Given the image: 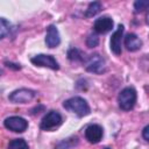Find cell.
Returning <instances> with one entry per match:
<instances>
[{"label": "cell", "mask_w": 149, "mask_h": 149, "mask_svg": "<svg viewBox=\"0 0 149 149\" xmlns=\"http://www.w3.org/2000/svg\"><path fill=\"white\" fill-rule=\"evenodd\" d=\"M149 6V2L147 0H139L134 3V8H135V12L136 13H140V12H143L148 8Z\"/></svg>", "instance_id": "17"}, {"label": "cell", "mask_w": 149, "mask_h": 149, "mask_svg": "<svg viewBox=\"0 0 149 149\" xmlns=\"http://www.w3.org/2000/svg\"><path fill=\"white\" fill-rule=\"evenodd\" d=\"M45 43L49 48H56L61 43L59 33H58V29L56 28V26L51 24V26L48 27L47 36H45Z\"/></svg>", "instance_id": "11"}, {"label": "cell", "mask_w": 149, "mask_h": 149, "mask_svg": "<svg viewBox=\"0 0 149 149\" xmlns=\"http://www.w3.org/2000/svg\"><path fill=\"white\" fill-rule=\"evenodd\" d=\"M10 30V24L7 20L0 17V40L3 38Z\"/></svg>", "instance_id": "15"}, {"label": "cell", "mask_w": 149, "mask_h": 149, "mask_svg": "<svg viewBox=\"0 0 149 149\" xmlns=\"http://www.w3.org/2000/svg\"><path fill=\"white\" fill-rule=\"evenodd\" d=\"M125 47L129 51H136L142 47V41L135 34H127L125 37Z\"/></svg>", "instance_id": "12"}, {"label": "cell", "mask_w": 149, "mask_h": 149, "mask_svg": "<svg viewBox=\"0 0 149 149\" xmlns=\"http://www.w3.org/2000/svg\"><path fill=\"white\" fill-rule=\"evenodd\" d=\"M93 28L99 34H106L113 28V20L109 16H101L94 21Z\"/></svg>", "instance_id": "9"}, {"label": "cell", "mask_w": 149, "mask_h": 149, "mask_svg": "<svg viewBox=\"0 0 149 149\" xmlns=\"http://www.w3.org/2000/svg\"><path fill=\"white\" fill-rule=\"evenodd\" d=\"M68 57H69V59H71V61H81V59H83L81 52H80L78 49H74V48L69 50Z\"/></svg>", "instance_id": "16"}, {"label": "cell", "mask_w": 149, "mask_h": 149, "mask_svg": "<svg viewBox=\"0 0 149 149\" xmlns=\"http://www.w3.org/2000/svg\"><path fill=\"white\" fill-rule=\"evenodd\" d=\"M9 149H28V144L23 139H16L9 142Z\"/></svg>", "instance_id": "14"}, {"label": "cell", "mask_w": 149, "mask_h": 149, "mask_svg": "<svg viewBox=\"0 0 149 149\" xmlns=\"http://www.w3.org/2000/svg\"><path fill=\"white\" fill-rule=\"evenodd\" d=\"M86 70L93 73H101L105 71V61L98 55H91L87 61H86V65H85Z\"/></svg>", "instance_id": "7"}, {"label": "cell", "mask_w": 149, "mask_h": 149, "mask_svg": "<svg viewBox=\"0 0 149 149\" xmlns=\"http://www.w3.org/2000/svg\"><path fill=\"white\" fill-rule=\"evenodd\" d=\"M100 9H101V5H100V2H97V1H94V2H91V3L88 5L87 9H86V13H85V15H86L87 17L94 16L97 13H99V12H100Z\"/></svg>", "instance_id": "13"}, {"label": "cell", "mask_w": 149, "mask_h": 149, "mask_svg": "<svg viewBox=\"0 0 149 149\" xmlns=\"http://www.w3.org/2000/svg\"><path fill=\"white\" fill-rule=\"evenodd\" d=\"M70 148V144H69V141H63L61 143H58V146L56 147V149H69Z\"/></svg>", "instance_id": "19"}, {"label": "cell", "mask_w": 149, "mask_h": 149, "mask_svg": "<svg viewBox=\"0 0 149 149\" xmlns=\"http://www.w3.org/2000/svg\"><path fill=\"white\" fill-rule=\"evenodd\" d=\"M31 63L37 66H44V68H49L52 70H58L59 68L57 61L51 55H44V54L36 55L35 57L31 58Z\"/></svg>", "instance_id": "6"}, {"label": "cell", "mask_w": 149, "mask_h": 149, "mask_svg": "<svg viewBox=\"0 0 149 149\" xmlns=\"http://www.w3.org/2000/svg\"><path fill=\"white\" fill-rule=\"evenodd\" d=\"M64 108L77 114L78 116H85L90 113V106L85 99L80 97H72L64 101Z\"/></svg>", "instance_id": "1"}, {"label": "cell", "mask_w": 149, "mask_h": 149, "mask_svg": "<svg viewBox=\"0 0 149 149\" xmlns=\"http://www.w3.org/2000/svg\"><path fill=\"white\" fill-rule=\"evenodd\" d=\"M104 149H109V148H104Z\"/></svg>", "instance_id": "21"}, {"label": "cell", "mask_w": 149, "mask_h": 149, "mask_svg": "<svg viewBox=\"0 0 149 149\" xmlns=\"http://www.w3.org/2000/svg\"><path fill=\"white\" fill-rule=\"evenodd\" d=\"M3 125L7 129H9L12 132H15V133H22L28 127L27 120L21 118V116H9L5 120Z\"/></svg>", "instance_id": "5"}, {"label": "cell", "mask_w": 149, "mask_h": 149, "mask_svg": "<svg viewBox=\"0 0 149 149\" xmlns=\"http://www.w3.org/2000/svg\"><path fill=\"white\" fill-rule=\"evenodd\" d=\"M122 34H123V26L119 24L118 29L113 33L111 37V50L115 55L121 54V40H122Z\"/></svg>", "instance_id": "10"}, {"label": "cell", "mask_w": 149, "mask_h": 149, "mask_svg": "<svg viewBox=\"0 0 149 149\" xmlns=\"http://www.w3.org/2000/svg\"><path fill=\"white\" fill-rule=\"evenodd\" d=\"M0 76H1V70H0Z\"/></svg>", "instance_id": "22"}, {"label": "cell", "mask_w": 149, "mask_h": 149, "mask_svg": "<svg viewBox=\"0 0 149 149\" xmlns=\"http://www.w3.org/2000/svg\"><path fill=\"white\" fill-rule=\"evenodd\" d=\"M102 128L99 125H90L85 129V137L91 143H98L102 139Z\"/></svg>", "instance_id": "8"}, {"label": "cell", "mask_w": 149, "mask_h": 149, "mask_svg": "<svg viewBox=\"0 0 149 149\" xmlns=\"http://www.w3.org/2000/svg\"><path fill=\"white\" fill-rule=\"evenodd\" d=\"M119 106L122 111H130L136 102V91L133 87L123 88L118 97Z\"/></svg>", "instance_id": "2"}, {"label": "cell", "mask_w": 149, "mask_h": 149, "mask_svg": "<svg viewBox=\"0 0 149 149\" xmlns=\"http://www.w3.org/2000/svg\"><path fill=\"white\" fill-rule=\"evenodd\" d=\"M148 132H149V126H146L144 129H143V137L146 141H149V135H148Z\"/></svg>", "instance_id": "20"}, {"label": "cell", "mask_w": 149, "mask_h": 149, "mask_svg": "<svg viewBox=\"0 0 149 149\" xmlns=\"http://www.w3.org/2000/svg\"><path fill=\"white\" fill-rule=\"evenodd\" d=\"M62 123V116L58 112L56 111H50L49 113H47L42 121H41V129L43 130H52L55 128H57L59 125Z\"/></svg>", "instance_id": "4"}, {"label": "cell", "mask_w": 149, "mask_h": 149, "mask_svg": "<svg viewBox=\"0 0 149 149\" xmlns=\"http://www.w3.org/2000/svg\"><path fill=\"white\" fill-rule=\"evenodd\" d=\"M86 44L88 48H94L99 44V37L97 34H91L88 35V37L86 38Z\"/></svg>", "instance_id": "18"}, {"label": "cell", "mask_w": 149, "mask_h": 149, "mask_svg": "<svg viewBox=\"0 0 149 149\" xmlns=\"http://www.w3.org/2000/svg\"><path fill=\"white\" fill-rule=\"evenodd\" d=\"M36 95V92L29 88H20V90H15L13 91L8 99L14 102V104H27L30 100H33Z\"/></svg>", "instance_id": "3"}]
</instances>
